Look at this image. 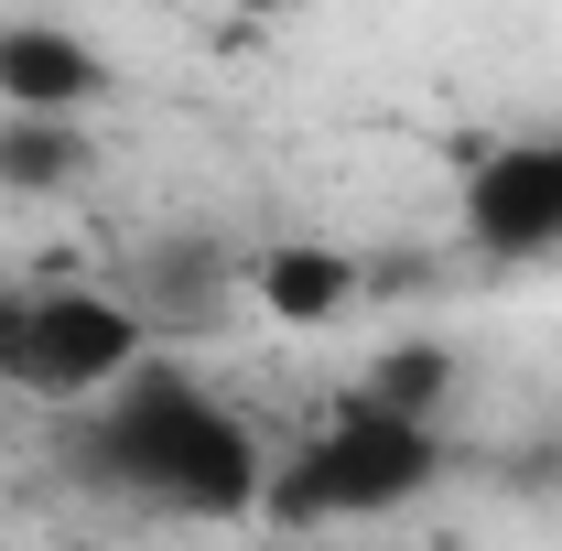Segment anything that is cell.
Wrapping results in <instances>:
<instances>
[{
    "label": "cell",
    "mask_w": 562,
    "mask_h": 551,
    "mask_svg": "<svg viewBox=\"0 0 562 551\" xmlns=\"http://www.w3.org/2000/svg\"><path fill=\"white\" fill-rule=\"evenodd\" d=\"M76 421V465L98 486H120L162 519H260V486H271V454L260 432L216 401L195 368H173L162 346L131 357Z\"/></svg>",
    "instance_id": "cell-1"
},
{
    "label": "cell",
    "mask_w": 562,
    "mask_h": 551,
    "mask_svg": "<svg viewBox=\"0 0 562 551\" xmlns=\"http://www.w3.org/2000/svg\"><path fill=\"white\" fill-rule=\"evenodd\" d=\"M443 486V421L379 412V401H336L260 486V519L281 530H325V519H401Z\"/></svg>",
    "instance_id": "cell-2"
},
{
    "label": "cell",
    "mask_w": 562,
    "mask_h": 551,
    "mask_svg": "<svg viewBox=\"0 0 562 551\" xmlns=\"http://www.w3.org/2000/svg\"><path fill=\"white\" fill-rule=\"evenodd\" d=\"M131 357H151V314H140L131 292H109V281H44L33 303H22V401H44V412H87Z\"/></svg>",
    "instance_id": "cell-3"
},
{
    "label": "cell",
    "mask_w": 562,
    "mask_h": 551,
    "mask_svg": "<svg viewBox=\"0 0 562 551\" xmlns=\"http://www.w3.org/2000/svg\"><path fill=\"white\" fill-rule=\"evenodd\" d=\"M454 227L487 271H530L562 260V131H508L465 162L454 184Z\"/></svg>",
    "instance_id": "cell-4"
},
{
    "label": "cell",
    "mask_w": 562,
    "mask_h": 551,
    "mask_svg": "<svg viewBox=\"0 0 562 551\" xmlns=\"http://www.w3.org/2000/svg\"><path fill=\"white\" fill-rule=\"evenodd\" d=\"M120 66L66 22H0V109H98Z\"/></svg>",
    "instance_id": "cell-5"
},
{
    "label": "cell",
    "mask_w": 562,
    "mask_h": 551,
    "mask_svg": "<svg viewBox=\"0 0 562 551\" xmlns=\"http://www.w3.org/2000/svg\"><path fill=\"white\" fill-rule=\"evenodd\" d=\"M368 281H379V271H368L357 249H336V238H281V249L249 260V292H260L271 325H336Z\"/></svg>",
    "instance_id": "cell-6"
},
{
    "label": "cell",
    "mask_w": 562,
    "mask_h": 551,
    "mask_svg": "<svg viewBox=\"0 0 562 551\" xmlns=\"http://www.w3.org/2000/svg\"><path fill=\"white\" fill-rule=\"evenodd\" d=\"M98 173V140L87 109H0V184L33 206V195H76Z\"/></svg>",
    "instance_id": "cell-7"
},
{
    "label": "cell",
    "mask_w": 562,
    "mask_h": 551,
    "mask_svg": "<svg viewBox=\"0 0 562 551\" xmlns=\"http://www.w3.org/2000/svg\"><path fill=\"white\" fill-rule=\"evenodd\" d=\"M454 379H465V357H454L443 336H401V346H379V357L357 368V401L412 412V421H443L454 412Z\"/></svg>",
    "instance_id": "cell-8"
},
{
    "label": "cell",
    "mask_w": 562,
    "mask_h": 551,
    "mask_svg": "<svg viewBox=\"0 0 562 551\" xmlns=\"http://www.w3.org/2000/svg\"><path fill=\"white\" fill-rule=\"evenodd\" d=\"M22 303H33V292H11V281H0V390L22 379Z\"/></svg>",
    "instance_id": "cell-9"
},
{
    "label": "cell",
    "mask_w": 562,
    "mask_h": 551,
    "mask_svg": "<svg viewBox=\"0 0 562 551\" xmlns=\"http://www.w3.org/2000/svg\"><path fill=\"white\" fill-rule=\"evenodd\" d=\"M238 22H281V11H303V0H227Z\"/></svg>",
    "instance_id": "cell-10"
}]
</instances>
